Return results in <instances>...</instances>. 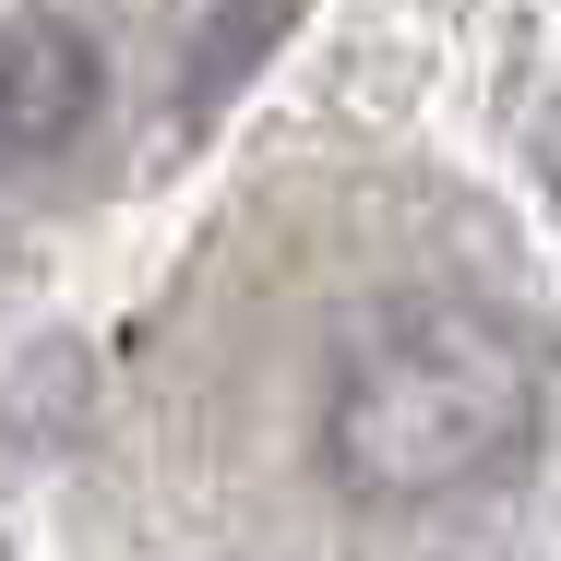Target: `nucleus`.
I'll return each instance as SVG.
<instances>
[{
    "instance_id": "7ed1b4c3",
    "label": "nucleus",
    "mask_w": 561,
    "mask_h": 561,
    "mask_svg": "<svg viewBox=\"0 0 561 561\" xmlns=\"http://www.w3.org/2000/svg\"><path fill=\"white\" fill-rule=\"evenodd\" d=\"M0 561H12V538H0Z\"/></svg>"
},
{
    "instance_id": "f257e3e1",
    "label": "nucleus",
    "mask_w": 561,
    "mask_h": 561,
    "mask_svg": "<svg viewBox=\"0 0 561 561\" xmlns=\"http://www.w3.org/2000/svg\"><path fill=\"white\" fill-rule=\"evenodd\" d=\"M550 431V346L490 299H394L323 382V478L346 502H454L514 478Z\"/></svg>"
},
{
    "instance_id": "f03ea898",
    "label": "nucleus",
    "mask_w": 561,
    "mask_h": 561,
    "mask_svg": "<svg viewBox=\"0 0 561 561\" xmlns=\"http://www.w3.org/2000/svg\"><path fill=\"white\" fill-rule=\"evenodd\" d=\"M96 119V36L60 12L0 24V168H48Z\"/></svg>"
}]
</instances>
